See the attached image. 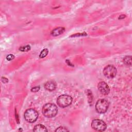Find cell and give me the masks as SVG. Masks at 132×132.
I'll return each mask as SVG.
<instances>
[{
    "instance_id": "obj_1",
    "label": "cell",
    "mask_w": 132,
    "mask_h": 132,
    "mask_svg": "<svg viewBox=\"0 0 132 132\" xmlns=\"http://www.w3.org/2000/svg\"><path fill=\"white\" fill-rule=\"evenodd\" d=\"M58 112L57 106L53 103H47L42 108V113L47 118H53L55 117Z\"/></svg>"
},
{
    "instance_id": "obj_15",
    "label": "cell",
    "mask_w": 132,
    "mask_h": 132,
    "mask_svg": "<svg viewBox=\"0 0 132 132\" xmlns=\"http://www.w3.org/2000/svg\"><path fill=\"white\" fill-rule=\"evenodd\" d=\"M14 58V55H12V54H10V55H8V56H7V57H6L7 60H9V61L12 60Z\"/></svg>"
},
{
    "instance_id": "obj_11",
    "label": "cell",
    "mask_w": 132,
    "mask_h": 132,
    "mask_svg": "<svg viewBox=\"0 0 132 132\" xmlns=\"http://www.w3.org/2000/svg\"><path fill=\"white\" fill-rule=\"evenodd\" d=\"M123 62L127 65H131V57L130 56H127L125 57L123 59Z\"/></svg>"
},
{
    "instance_id": "obj_18",
    "label": "cell",
    "mask_w": 132,
    "mask_h": 132,
    "mask_svg": "<svg viewBox=\"0 0 132 132\" xmlns=\"http://www.w3.org/2000/svg\"><path fill=\"white\" fill-rule=\"evenodd\" d=\"M125 17V15H121L120 16V17L119 18V19H123Z\"/></svg>"
},
{
    "instance_id": "obj_7",
    "label": "cell",
    "mask_w": 132,
    "mask_h": 132,
    "mask_svg": "<svg viewBox=\"0 0 132 132\" xmlns=\"http://www.w3.org/2000/svg\"><path fill=\"white\" fill-rule=\"evenodd\" d=\"M97 88L100 92L103 95H107L110 92V89L108 85L104 81L100 82L98 84Z\"/></svg>"
},
{
    "instance_id": "obj_4",
    "label": "cell",
    "mask_w": 132,
    "mask_h": 132,
    "mask_svg": "<svg viewBox=\"0 0 132 132\" xmlns=\"http://www.w3.org/2000/svg\"><path fill=\"white\" fill-rule=\"evenodd\" d=\"M38 113L34 109H28L24 113L25 119L29 123L35 122L38 119Z\"/></svg>"
},
{
    "instance_id": "obj_6",
    "label": "cell",
    "mask_w": 132,
    "mask_h": 132,
    "mask_svg": "<svg viewBox=\"0 0 132 132\" xmlns=\"http://www.w3.org/2000/svg\"><path fill=\"white\" fill-rule=\"evenodd\" d=\"M117 69L112 65H108L106 66L103 70L104 75L108 78L114 77L117 74Z\"/></svg>"
},
{
    "instance_id": "obj_13",
    "label": "cell",
    "mask_w": 132,
    "mask_h": 132,
    "mask_svg": "<svg viewBox=\"0 0 132 132\" xmlns=\"http://www.w3.org/2000/svg\"><path fill=\"white\" fill-rule=\"evenodd\" d=\"M30 46H29V45H25V46H21V47L19 48L20 51H23V52H26V51H28L30 50Z\"/></svg>"
},
{
    "instance_id": "obj_3",
    "label": "cell",
    "mask_w": 132,
    "mask_h": 132,
    "mask_svg": "<svg viewBox=\"0 0 132 132\" xmlns=\"http://www.w3.org/2000/svg\"><path fill=\"white\" fill-rule=\"evenodd\" d=\"M109 107L108 102L105 99H100L98 100L95 104V109L96 111L100 113H103L107 111Z\"/></svg>"
},
{
    "instance_id": "obj_8",
    "label": "cell",
    "mask_w": 132,
    "mask_h": 132,
    "mask_svg": "<svg viewBox=\"0 0 132 132\" xmlns=\"http://www.w3.org/2000/svg\"><path fill=\"white\" fill-rule=\"evenodd\" d=\"M44 88H45L46 90L50 91H52L55 90L56 88V84L55 81L50 80L47 81L45 85H44Z\"/></svg>"
},
{
    "instance_id": "obj_5",
    "label": "cell",
    "mask_w": 132,
    "mask_h": 132,
    "mask_svg": "<svg viewBox=\"0 0 132 132\" xmlns=\"http://www.w3.org/2000/svg\"><path fill=\"white\" fill-rule=\"evenodd\" d=\"M92 128L98 131H104L106 129V123L102 120L100 119H94L92 121L91 123Z\"/></svg>"
},
{
    "instance_id": "obj_17",
    "label": "cell",
    "mask_w": 132,
    "mask_h": 132,
    "mask_svg": "<svg viewBox=\"0 0 132 132\" xmlns=\"http://www.w3.org/2000/svg\"><path fill=\"white\" fill-rule=\"evenodd\" d=\"M2 81L4 82V83H6L8 81V80L7 79V78H6V77H2Z\"/></svg>"
},
{
    "instance_id": "obj_16",
    "label": "cell",
    "mask_w": 132,
    "mask_h": 132,
    "mask_svg": "<svg viewBox=\"0 0 132 132\" xmlns=\"http://www.w3.org/2000/svg\"><path fill=\"white\" fill-rule=\"evenodd\" d=\"M40 89V87L39 86H37V87H35L34 88H32L31 89V91L32 92H37Z\"/></svg>"
},
{
    "instance_id": "obj_10",
    "label": "cell",
    "mask_w": 132,
    "mask_h": 132,
    "mask_svg": "<svg viewBox=\"0 0 132 132\" xmlns=\"http://www.w3.org/2000/svg\"><path fill=\"white\" fill-rule=\"evenodd\" d=\"M33 131L35 132H45L47 131V129L43 125L38 124L35 126Z\"/></svg>"
},
{
    "instance_id": "obj_9",
    "label": "cell",
    "mask_w": 132,
    "mask_h": 132,
    "mask_svg": "<svg viewBox=\"0 0 132 132\" xmlns=\"http://www.w3.org/2000/svg\"><path fill=\"white\" fill-rule=\"evenodd\" d=\"M64 31H65V29L64 27H59L54 29L51 32V35L53 36H57L63 34Z\"/></svg>"
},
{
    "instance_id": "obj_12",
    "label": "cell",
    "mask_w": 132,
    "mask_h": 132,
    "mask_svg": "<svg viewBox=\"0 0 132 132\" xmlns=\"http://www.w3.org/2000/svg\"><path fill=\"white\" fill-rule=\"evenodd\" d=\"M48 50H47V48H44V49H43V50L41 51V53H40V55H39L40 58H43L45 57V56H46L47 55V54H48Z\"/></svg>"
},
{
    "instance_id": "obj_2",
    "label": "cell",
    "mask_w": 132,
    "mask_h": 132,
    "mask_svg": "<svg viewBox=\"0 0 132 132\" xmlns=\"http://www.w3.org/2000/svg\"><path fill=\"white\" fill-rule=\"evenodd\" d=\"M72 102V98L71 96L67 94L60 95L57 100L58 106L61 108H65L71 105Z\"/></svg>"
},
{
    "instance_id": "obj_14",
    "label": "cell",
    "mask_w": 132,
    "mask_h": 132,
    "mask_svg": "<svg viewBox=\"0 0 132 132\" xmlns=\"http://www.w3.org/2000/svg\"><path fill=\"white\" fill-rule=\"evenodd\" d=\"M69 129H68L66 127L63 126H60L58 127L56 130L55 131H69Z\"/></svg>"
}]
</instances>
